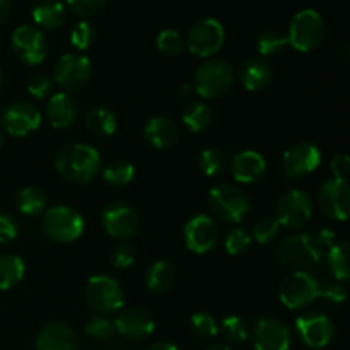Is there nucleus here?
Listing matches in <instances>:
<instances>
[{
    "mask_svg": "<svg viewBox=\"0 0 350 350\" xmlns=\"http://www.w3.org/2000/svg\"><path fill=\"white\" fill-rule=\"evenodd\" d=\"M327 265L330 269L332 275L338 282H347L349 280V243H335L325 255Z\"/></svg>",
    "mask_w": 350,
    "mask_h": 350,
    "instance_id": "30",
    "label": "nucleus"
},
{
    "mask_svg": "<svg viewBox=\"0 0 350 350\" xmlns=\"http://www.w3.org/2000/svg\"><path fill=\"white\" fill-rule=\"evenodd\" d=\"M41 125V113L31 103H14L2 113V126L9 135L26 137Z\"/></svg>",
    "mask_w": 350,
    "mask_h": 350,
    "instance_id": "20",
    "label": "nucleus"
},
{
    "mask_svg": "<svg viewBox=\"0 0 350 350\" xmlns=\"http://www.w3.org/2000/svg\"><path fill=\"white\" fill-rule=\"evenodd\" d=\"M234 82V74L228 62L211 58L197 68L193 77L195 94L204 99H217L228 94Z\"/></svg>",
    "mask_w": 350,
    "mask_h": 350,
    "instance_id": "4",
    "label": "nucleus"
},
{
    "mask_svg": "<svg viewBox=\"0 0 350 350\" xmlns=\"http://www.w3.org/2000/svg\"><path fill=\"white\" fill-rule=\"evenodd\" d=\"M190 327L191 332L197 335L198 338L204 340H212L215 335L219 334V325L215 318L208 313H195L190 318Z\"/></svg>",
    "mask_w": 350,
    "mask_h": 350,
    "instance_id": "39",
    "label": "nucleus"
},
{
    "mask_svg": "<svg viewBox=\"0 0 350 350\" xmlns=\"http://www.w3.org/2000/svg\"><path fill=\"white\" fill-rule=\"evenodd\" d=\"M105 350H132V349L125 344H120V342H108Z\"/></svg>",
    "mask_w": 350,
    "mask_h": 350,
    "instance_id": "52",
    "label": "nucleus"
},
{
    "mask_svg": "<svg viewBox=\"0 0 350 350\" xmlns=\"http://www.w3.org/2000/svg\"><path fill=\"white\" fill-rule=\"evenodd\" d=\"M318 297H323L328 304H342L347 299V289L338 280H321L318 282Z\"/></svg>",
    "mask_w": 350,
    "mask_h": 350,
    "instance_id": "42",
    "label": "nucleus"
},
{
    "mask_svg": "<svg viewBox=\"0 0 350 350\" xmlns=\"http://www.w3.org/2000/svg\"><path fill=\"white\" fill-rule=\"evenodd\" d=\"M330 170L334 173L335 180L347 181L349 171H350V159L347 154H337V156L332 159Z\"/></svg>",
    "mask_w": 350,
    "mask_h": 350,
    "instance_id": "48",
    "label": "nucleus"
},
{
    "mask_svg": "<svg viewBox=\"0 0 350 350\" xmlns=\"http://www.w3.org/2000/svg\"><path fill=\"white\" fill-rule=\"evenodd\" d=\"M311 217H313V200L304 190L293 188L279 198L275 219L279 221L280 228L299 231L311 221Z\"/></svg>",
    "mask_w": 350,
    "mask_h": 350,
    "instance_id": "8",
    "label": "nucleus"
},
{
    "mask_svg": "<svg viewBox=\"0 0 350 350\" xmlns=\"http://www.w3.org/2000/svg\"><path fill=\"white\" fill-rule=\"evenodd\" d=\"M205 350H231V349H229L226 344H212L211 347H207Z\"/></svg>",
    "mask_w": 350,
    "mask_h": 350,
    "instance_id": "53",
    "label": "nucleus"
},
{
    "mask_svg": "<svg viewBox=\"0 0 350 350\" xmlns=\"http://www.w3.org/2000/svg\"><path fill=\"white\" fill-rule=\"evenodd\" d=\"M267 173V161L256 150H243L231 161V174L238 183L253 185Z\"/></svg>",
    "mask_w": 350,
    "mask_h": 350,
    "instance_id": "21",
    "label": "nucleus"
},
{
    "mask_svg": "<svg viewBox=\"0 0 350 350\" xmlns=\"http://www.w3.org/2000/svg\"><path fill=\"white\" fill-rule=\"evenodd\" d=\"M9 10H10V0H0V24L5 21Z\"/></svg>",
    "mask_w": 350,
    "mask_h": 350,
    "instance_id": "51",
    "label": "nucleus"
},
{
    "mask_svg": "<svg viewBox=\"0 0 350 350\" xmlns=\"http://www.w3.org/2000/svg\"><path fill=\"white\" fill-rule=\"evenodd\" d=\"M321 164V150L311 142H297L284 152L282 167L289 178L299 180L314 173Z\"/></svg>",
    "mask_w": 350,
    "mask_h": 350,
    "instance_id": "14",
    "label": "nucleus"
},
{
    "mask_svg": "<svg viewBox=\"0 0 350 350\" xmlns=\"http://www.w3.org/2000/svg\"><path fill=\"white\" fill-rule=\"evenodd\" d=\"M70 43L77 50H88L94 43V29H92L91 24L85 23V21L75 24L70 31Z\"/></svg>",
    "mask_w": 350,
    "mask_h": 350,
    "instance_id": "43",
    "label": "nucleus"
},
{
    "mask_svg": "<svg viewBox=\"0 0 350 350\" xmlns=\"http://www.w3.org/2000/svg\"><path fill=\"white\" fill-rule=\"evenodd\" d=\"M85 126L94 135L109 137L116 132L118 122L111 109L105 108V106H96V108L89 109L85 115Z\"/></svg>",
    "mask_w": 350,
    "mask_h": 350,
    "instance_id": "28",
    "label": "nucleus"
},
{
    "mask_svg": "<svg viewBox=\"0 0 350 350\" xmlns=\"http://www.w3.org/2000/svg\"><path fill=\"white\" fill-rule=\"evenodd\" d=\"M176 272H174L173 263L166 260H157L149 267L146 273V286L147 289L156 294H164L173 287Z\"/></svg>",
    "mask_w": 350,
    "mask_h": 350,
    "instance_id": "27",
    "label": "nucleus"
},
{
    "mask_svg": "<svg viewBox=\"0 0 350 350\" xmlns=\"http://www.w3.org/2000/svg\"><path fill=\"white\" fill-rule=\"evenodd\" d=\"M222 44H224V26L214 17L198 21L188 33V50L195 57H212L221 50Z\"/></svg>",
    "mask_w": 350,
    "mask_h": 350,
    "instance_id": "12",
    "label": "nucleus"
},
{
    "mask_svg": "<svg viewBox=\"0 0 350 350\" xmlns=\"http://www.w3.org/2000/svg\"><path fill=\"white\" fill-rule=\"evenodd\" d=\"M10 43L16 57L24 64L38 65L46 58V40L40 29L29 24L16 27Z\"/></svg>",
    "mask_w": 350,
    "mask_h": 350,
    "instance_id": "17",
    "label": "nucleus"
},
{
    "mask_svg": "<svg viewBox=\"0 0 350 350\" xmlns=\"http://www.w3.org/2000/svg\"><path fill=\"white\" fill-rule=\"evenodd\" d=\"M92 75V64L85 55L65 53L57 62L53 70V82L64 91L74 92L84 88Z\"/></svg>",
    "mask_w": 350,
    "mask_h": 350,
    "instance_id": "10",
    "label": "nucleus"
},
{
    "mask_svg": "<svg viewBox=\"0 0 350 350\" xmlns=\"http://www.w3.org/2000/svg\"><path fill=\"white\" fill-rule=\"evenodd\" d=\"M296 334L299 340L310 349H325L335 337L334 321L323 313L308 311L297 317Z\"/></svg>",
    "mask_w": 350,
    "mask_h": 350,
    "instance_id": "11",
    "label": "nucleus"
},
{
    "mask_svg": "<svg viewBox=\"0 0 350 350\" xmlns=\"http://www.w3.org/2000/svg\"><path fill=\"white\" fill-rule=\"evenodd\" d=\"M287 40L293 48L301 53L317 50L325 40V21L314 9H303L293 17L287 33Z\"/></svg>",
    "mask_w": 350,
    "mask_h": 350,
    "instance_id": "6",
    "label": "nucleus"
},
{
    "mask_svg": "<svg viewBox=\"0 0 350 350\" xmlns=\"http://www.w3.org/2000/svg\"><path fill=\"white\" fill-rule=\"evenodd\" d=\"M84 334L88 335L91 340L98 342V344H108V342H111L113 337L116 335L115 323H113L108 317H105V314H94V317L89 318L88 323H85Z\"/></svg>",
    "mask_w": 350,
    "mask_h": 350,
    "instance_id": "33",
    "label": "nucleus"
},
{
    "mask_svg": "<svg viewBox=\"0 0 350 350\" xmlns=\"http://www.w3.org/2000/svg\"><path fill=\"white\" fill-rule=\"evenodd\" d=\"M252 342L255 350H289L293 335L284 321L263 317L253 327Z\"/></svg>",
    "mask_w": 350,
    "mask_h": 350,
    "instance_id": "15",
    "label": "nucleus"
},
{
    "mask_svg": "<svg viewBox=\"0 0 350 350\" xmlns=\"http://www.w3.org/2000/svg\"><path fill=\"white\" fill-rule=\"evenodd\" d=\"M36 350H79V344L70 327L64 323H48L38 334Z\"/></svg>",
    "mask_w": 350,
    "mask_h": 350,
    "instance_id": "22",
    "label": "nucleus"
},
{
    "mask_svg": "<svg viewBox=\"0 0 350 350\" xmlns=\"http://www.w3.org/2000/svg\"><path fill=\"white\" fill-rule=\"evenodd\" d=\"M219 332H221L224 340H228L229 344H243L250 337V325L246 323L245 318L231 314V317L224 318L221 321Z\"/></svg>",
    "mask_w": 350,
    "mask_h": 350,
    "instance_id": "34",
    "label": "nucleus"
},
{
    "mask_svg": "<svg viewBox=\"0 0 350 350\" xmlns=\"http://www.w3.org/2000/svg\"><path fill=\"white\" fill-rule=\"evenodd\" d=\"M46 116L53 129H68V126L74 125L79 116L77 103L67 92H57L48 101Z\"/></svg>",
    "mask_w": 350,
    "mask_h": 350,
    "instance_id": "24",
    "label": "nucleus"
},
{
    "mask_svg": "<svg viewBox=\"0 0 350 350\" xmlns=\"http://www.w3.org/2000/svg\"><path fill=\"white\" fill-rule=\"evenodd\" d=\"M19 234V226L16 219L9 214H0V245L10 243Z\"/></svg>",
    "mask_w": 350,
    "mask_h": 350,
    "instance_id": "47",
    "label": "nucleus"
},
{
    "mask_svg": "<svg viewBox=\"0 0 350 350\" xmlns=\"http://www.w3.org/2000/svg\"><path fill=\"white\" fill-rule=\"evenodd\" d=\"M113 323H115L116 334L130 342H139L150 337L156 328L154 318L150 317L149 311L142 308H125V310L122 308Z\"/></svg>",
    "mask_w": 350,
    "mask_h": 350,
    "instance_id": "19",
    "label": "nucleus"
},
{
    "mask_svg": "<svg viewBox=\"0 0 350 350\" xmlns=\"http://www.w3.org/2000/svg\"><path fill=\"white\" fill-rule=\"evenodd\" d=\"M280 303L289 310H304L318 299V280L308 272H289L279 289Z\"/></svg>",
    "mask_w": 350,
    "mask_h": 350,
    "instance_id": "9",
    "label": "nucleus"
},
{
    "mask_svg": "<svg viewBox=\"0 0 350 350\" xmlns=\"http://www.w3.org/2000/svg\"><path fill=\"white\" fill-rule=\"evenodd\" d=\"M133 260H135V253H133V248L129 243L123 241L113 248L111 262L115 269H129L133 263Z\"/></svg>",
    "mask_w": 350,
    "mask_h": 350,
    "instance_id": "46",
    "label": "nucleus"
},
{
    "mask_svg": "<svg viewBox=\"0 0 350 350\" xmlns=\"http://www.w3.org/2000/svg\"><path fill=\"white\" fill-rule=\"evenodd\" d=\"M144 137L150 147L164 150L176 144L180 130H178L176 123L167 116H154L147 122L146 129H144Z\"/></svg>",
    "mask_w": 350,
    "mask_h": 350,
    "instance_id": "23",
    "label": "nucleus"
},
{
    "mask_svg": "<svg viewBox=\"0 0 350 350\" xmlns=\"http://www.w3.org/2000/svg\"><path fill=\"white\" fill-rule=\"evenodd\" d=\"M156 44L164 55L176 57V55H180L185 50V38L176 29H164L157 36Z\"/></svg>",
    "mask_w": 350,
    "mask_h": 350,
    "instance_id": "40",
    "label": "nucleus"
},
{
    "mask_svg": "<svg viewBox=\"0 0 350 350\" xmlns=\"http://www.w3.org/2000/svg\"><path fill=\"white\" fill-rule=\"evenodd\" d=\"M195 94L193 85L191 84H181L180 89H178V98L183 99V101H190L191 96Z\"/></svg>",
    "mask_w": 350,
    "mask_h": 350,
    "instance_id": "49",
    "label": "nucleus"
},
{
    "mask_svg": "<svg viewBox=\"0 0 350 350\" xmlns=\"http://www.w3.org/2000/svg\"><path fill=\"white\" fill-rule=\"evenodd\" d=\"M85 301L98 314L118 313L125 303V294L118 280L109 275H92L85 284Z\"/></svg>",
    "mask_w": 350,
    "mask_h": 350,
    "instance_id": "7",
    "label": "nucleus"
},
{
    "mask_svg": "<svg viewBox=\"0 0 350 350\" xmlns=\"http://www.w3.org/2000/svg\"><path fill=\"white\" fill-rule=\"evenodd\" d=\"M2 144H3V135L2 132H0V149H2Z\"/></svg>",
    "mask_w": 350,
    "mask_h": 350,
    "instance_id": "55",
    "label": "nucleus"
},
{
    "mask_svg": "<svg viewBox=\"0 0 350 350\" xmlns=\"http://www.w3.org/2000/svg\"><path fill=\"white\" fill-rule=\"evenodd\" d=\"M55 167L64 180L84 185L101 173V156L88 144H70L60 150Z\"/></svg>",
    "mask_w": 350,
    "mask_h": 350,
    "instance_id": "2",
    "label": "nucleus"
},
{
    "mask_svg": "<svg viewBox=\"0 0 350 350\" xmlns=\"http://www.w3.org/2000/svg\"><path fill=\"white\" fill-rule=\"evenodd\" d=\"M135 176V167L126 161H113L103 171V180L111 187H125Z\"/></svg>",
    "mask_w": 350,
    "mask_h": 350,
    "instance_id": "35",
    "label": "nucleus"
},
{
    "mask_svg": "<svg viewBox=\"0 0 350 350\" xmlns=\"http://www.w3.org/2000/svg\"><path fill=\"white\" fill-rule=\"evenodd\" d=\"M219 241V228L211 215L198 214L185 226V245L195 255L212 252Z\"/></svg>",
    "mask_w": 350,
    "mask_h": 350,
    "instance_id": "18",
    "label": "nucleus"
},
{
    "mask_svg": "<svg viewBox=\"0 0 350 350\" xmlns=\"http://www.w3.org/2000/svg\"><path fill=\"white\" fill-rule=\"evenodd\" d=\"M318 204L323 214L332 221L345 222L349 217L350 208V193L347 181L330 180L325 181L318 190Z\"/></svg>",
    "mask_w": 350,
    "mask_h": 350,
    "instance_id": "16",
    "label": "nucleus"
},
{
    "mask_svg": "<svg viewBox=\"0 0 350 350\" xmlns=\"http://www.w3.org/2000/svg\"><path fill=\"white\" fill-rule=\"evenodd\" d=\"M146 350H180L174 344H170V342H156V344L149 345Z\"/></svg>",
    "mask_w": 350,
    "mask_h": 350,
    "instance_id": "50",
    "label": "nucleus"
},
{
    "mask_svg": "<svg viewBox=\"0 0 350 350\" xmlns=\"http://www.w3.org/2000/svg\"><path fill=\"white\" fill-rule=\"evenodd\" d=\"M41 229L44 236L55 243H72L82 236L85 229L84 217L67 205H55L43 214Z\"/></svg>",
    "mask_w": 350,
    "mask_h": 350,
    "instance_id": "5",
    "label": "nucleus"
},
{
    "mask_svg": "<svg viewBox=\"0 0 350 350\" xmlns=\"http://www.w3.org/2000/svg\"><path fill=\"white\" fill-rule=\"evenodd\" d=\"M287 44H289V40H287L286 33L277 29H269L262 33V36L258 38L256 48H258V51L263 57H272V55H277L280 50H284Z\"/></svg>",
    "mask_w": 350,
    "mask_h": 350,
    "instance_id": "37",
    "label": "nucleus"
},
{
    "mask_svg": "<svg viewBox=\"0 0 350 350\" xmlns=\"http://www.w3.org/2000/svg\"><path fill=\"white\" fill-rule=\"evenodd\" d=\"M33 19L38 26L46 29H57L67 21L65 5L58 0H41L33 10Z\"/></svg>",
    "mask_w": 350,
    "mask_h": 350,
    "instance_id": "26",
    "label": "nucleus"
},
{
    "mask_svg": "<svg viewBox=\"0 0 350 350\" xmlns=\"http://www.w3.org/2000/svg\"><path fill=\"white\" fill-rule=\"evenodd\" d=\"M327 250L318 241L317 234L299 232L282 239L275 250V260L289 272L311 273L323 263Z\"/></svg>",
    "mask_w": 350,
    "mask_h": 350,
    "instance_id": "1",
    "label": "nucleus"
},
{
    "mask_svg": "<svg viewBox=\"0 0 350 350\" xmlns=\"http://www.w3.org/2000/svg\"><path fill=\"white\" fill-rule=\"evenodd\" d=\"M183 123L190 132H205L212 123V109L205 103H190L183 111Z\"/></svg>",
    "mask_w": 350,
    "mask_h": 350,
    "instance_id": "32",
    "label": "nucleus"
},
{
    "mask_svg": "<svg viewBox=\"0 0 350 350\" xmlns=\"http://www.w3.org/2000/svg\"><path fill=\"white\" fill-rule=\"evenodd\" d=\"M105 231L116 241H129L139 232V215L130 205L123 202H113L103 211Z\"/></svg>",
    "mask_w": 350,
    "mask_h": 350,
    "instance_id": "13",
    "label": "nucleus"
},
{
    "mask_svg": "<svg viewBox=\"0 0 350 350\" xmlns=\"http://www.w3.org/2000/svg\"><path fill=\"white\" fill-rule=\"evenodd\" d=\"M3 85V74H2V68H0V89H2Z\"/></svg>",
    "mask_w": 350,
    "mask_h": 350,
    "instance_id": "54",
    "label": "nucleus"
},
{
    "mask_svg": "<svg viewBox=\"0 0 350 350\" xmlns=\"http://www.w3.org/2000/svg\"><path fill=\"white\" fill-rule=\"evenodd\" d=\"M280 234V224L275 217H262L253 228V236L260 245L273 243Z\"/></svg>",
    "mask_w": 350,
    "mask_h": 350,
    "instance_id": "41",
    "label": "nucleus"
},
{
    "mask_svg": "<svg viewBox=\"0 0 350 350\" xmlns=\"http://www.w3.org/2000/svg\"><path fill=\"white\" fill-rule=\"evenodd\" d=\"M26 265L17 255L2 253L0 255V291H9L23 280Z\"/></svg>",
    "mask_w": 350,
    "mask_h": 350,
    "instance_id": "29",
    "label": "nucleus"
},
{
    "mask_svg": "<svg viewBox=\"0 0 350 350\" xmlns=\"http://www.w3.org/2000/svg\"><path fill=\"white\" fill-rule=\"evenodd\" d=\"M53 91V79L46 74H36L27 82V92L36 99H44Z\"/></svg>",
    "mask_w": 350,
    "mask_h": 350,
    "instance_id": "44",
    "label": "nucleus"
},
{
    "mask_svg": "<svg viewBox=\"0 0 350 350\" xmlns=\"http://www.w3.org/2000/svg\"><path fill=\"white\" fill-rule=\"evenodd\" d=\"M17 208L24 215H38L46 208V195L38 187H24L17 193Z\"/></svg>",
    "mask_w": 350,
    "mask_h": 350,
    "instance_id": "31",
    "label": "nucleus"
},
{
    "mask_svg": "<svg viewBox=\"0 0 350 350\" xmlns=\"http://www.w3.org/2000/svg\"><path fill=\"white\" fill-rule=\"evenodd\" d=\"M272 67L263 58H248L239 67V81L245 85L246 91H263L272 82Z\"/></svg>",
    "mask_w": 350,
    "mask_h": 350,
    "instance_id": "25",
    "label": "nucleus"
},
{
    "mask_svg": "<svg viewBox=\"0 0 350 350\" xmlns=\"http://www.w3.org/2000/svg\"><path fill=\"white\" fill-rule=\"evenodd\" d=\"M208 207L221 221L239 224L252 211V204L245 191L231 183L215 185L208 191Z\"/></svg>",
    "mask_w": 350,
    "mask_h": 350,
    "instance_id": "3",
    "label": "nucleus"
},
{
    "mask_svg": "<svg viewBox=\"0 0 350 350\" xmlns=\"http://www.w3.org/2000/svg\"><path fill=\"white\" fill-rule=\"evenodd\" d=\"M108 0H67V5L79 17L94 16L106 5Z\"/></svg>",
    "mask_w": 350,
    "mask_h": 350,
    "instance_id": "45",
    "label": "nucleus"
},
{
    "mask_svg": "<svg viewBox=\"0 0 350 350\" xmlns=\"http://www.w3.org/2000/svg\"><path fill=\"white\" fill-rule=\"evenodd\" d=\"M198 166L205 176H217L228 166V157L221 149H205L198 157Z\"/></svg>",
    "mask_w": 350,
    "mask_h": 350,
    "instance_id": "36",
    "label": "nucleus"
},
{
    "mask_svg": "<svg viewBox=\"0 0 350 350\" xmlns=\"http://www.w3.org/2000/svg\"><path fill=\"white\" fill-rule=\"evenodd\" d=\"M252 241H253L252 234H250L246 229L234 228L228 232V236H226V241H224L226 252H228L231 256H239L243 255V253L248 252L250 246H252Z\"/></svg>",
    "mask_w": 350,
    "mask_h": 350,
    "instance_id": "38",
    "label": "nucleus"
}]
</instances>
